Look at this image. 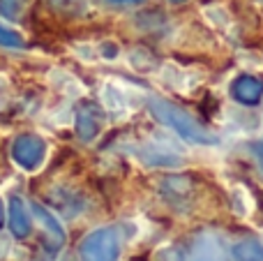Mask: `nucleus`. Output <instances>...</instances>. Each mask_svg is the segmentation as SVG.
Masks as SVG:
<instances>
[{
  "label": "nucleus",
  "instance_id": "nucleus-1",
  "mask_svg": "<svg viewBox=\"0 0 263 261\" xmlns=\"http://www.w3.org/2000/svg\"><path fill=\"white\" fill-rule=\"evenodd\" d=\"M148 106H150V114H153L159 123L171 127L173 132L180 134L185 141L196 143V146H213V143H217V137H215L213 132H208L194 116L182 111L180 106H176L173 102H166V100H162V97H153V100L148 102Z\"/></svg>",
  "mask_w": 263,
  "mask_h": 261
},
{
  "label": "nucleus",
  "instance_id": "nucleus-2",
  "mask_svg": "<svg viewBox=\"0 0 263 261\" xmlns=\"http://www.w3.org/2000/svg\"><path fill=\"white\" fill-rule=\"evenodd\" d=\"M79 261H120V236L116 227L90 231L79 245Z\"/></svg>",
  "mask_w": 263,
  "mask_h": 261
},
{
  "label": "nucleus",
  "instance_id": "nucleus-3",
  "mask_svg": "<svg viewBox=\"0 0 263 261\" xmlns=\"http://www.w3.org/2000/svg\"><path fill=\"white\" fill-rule=\"evenodd\" d=\"M12 155H14V162H16L21 169L37 171L42 166V162H44L46 143L42 141L40 137H35V134H21V137L14 141Z\"/></svg>",
  "mask_w": 263,
  "mask_h": 261
},
{
  "label": "nucleus",
  "instance_id": "nucleus-4",
  "mask_svg": "<svg viewBox=\"0 0 263 261\" xmlns=\"http://www.w3.org/2000/svg\"><path fill=\"white\" fill-rule=\"evenodd\" d=\"M187 261H231V250L227 248L222 236L201 234L192 243V252Z\"/></svg>",
  "mask_w": 263,
  "mask_h": 261
},
{
  "label": "nucleus",
  "instance_id": "nucleus-5",
  "mask_svg": "<svg viewBox=\"0 0 263 261\" xmlns=\"http://www.w3.org/2000/svg\"><path fill=\"white\" fill-rule=\"evenodd\" d=\"M32 215L37 217L42 231H44V245H46V248H49L51 252H55V250L63 248L65 229H63V225H60L58 217H55L51 211H46L42 203H32Z\"/></svg>",
  "mask_w": 263,
  "mask_h": 261
},
{
  "label": "nucleus",
  "instance_id": "nucleus-6",
  "mask_svg": "<svg viewBox=\"0 0 263 261\" xmlns=\"http://www.w3.org/2000/svg\"><path fill=\"white\" fill-rule=\"evenodd\" d=\"M139 160L148 166H180L185 164V157L180 153H176L173 148H168L166 143H143L136 151Z\"/></svg>",
  "mask_w": 263,
  "mask_h": 261
},
{
  "label": "nucleus",
  "instance_id": "nucleus-7",
  "mask_svg": "<svg viewBox=\"0 0 263 261\" xmlns=\"http://www.w3.org/2000/svg\"><path fill=\"white\" fill-rule=\"evenodd\" d=\"M102 125H104V116L100 106L83 104L77 111V134L81 141H92L102 132Z\"/></svg>",
  "mask_w": 263,
  "mask_h": 261
},
{
  "label": "nucleus",
  "instance_id": "nucleus-8",
  "mask_svg": "<svg viewBox=\"0 0 263 261\" xmlns=\"http://www.w3.org/2000/svg\"><path fill=\"white\" fill-rule=\"evenodd\" d=\"M231 92L240 104H247V106L256 104L263 97V81L252 77V74H242V77H238L236 81H233Z\"/></svg>",
  "mask_w": 263,
  "mask_h": 261
},
{
  "label": "nucleus",
  "instance_id": "nucleus-9",
  "mask_svg": "<svg viewBox=\"0 0 263 261\" xmlns=\"http://www.w3.org/2000/svg\"><path fill=\"white\" fill-rule=\"evenodd\" d=\"M9 229H12V234L16 238H28L32 229V220L28 215V208L18 197L9 199Z\"/></svg>",
  "mask_w": 263,
  "mask_h": 261
},
{
  "label": "nucleus",
  "instance_id": "nucleus-10",
  "mask_svg": "<svg viewBox=\"0 0 263 261\" xmlns=\"http://www.w3.org/2000/svg\"><path fill=\"white\" fill-rule=\"evenodd\" d=\"M231 257L233 261H263V245L254 238L240 240V243L233 245Z\"/></svg>",
  "mask_w": 263,
  "mask_h": 261
},
{
  "label": "nucleus",
  "instance_id": "nucleus-11",
  "mask_svg": "<svg viewBox=\"0 0 263 261\" xmlns=\"http://www.w3.org/2000/svg\"><path fill=\"white\" fill-rule=\"evenodd\" d=\"M231 208H233V213H236V215H240V217H245L247 213L252 211V199H250V194H247L242 188L233 190V194H231Z\"/></svg>",
  "mask_w": 263,
  "mask_h": 261
},
{
  "label": "nucleus",
  "instance_id": "nucleus-12",
  "mask_svg": "<svg viewBox=\"0 0 263 261\" xmlns=\"http://www.w3.org/2000/svg\"><path fill=\"white\" fill-rule=\"evenodd\" d=\"M0 44H5V46H23V40L16 35V32L0 28Z\"/></svg>",
  "mask_w": 263,
  "mask_h": 261
},
{
  "label": "nucleus",
  "instance_id": "nucleus-13",
  "mask_svg": "<svg viewBox=\"0 0 263 261\" xmlns=\"http://www.w3.org/2000/svg\"><path fill=\"white\" fill-rule=\"evenodd\" d=\"M102 53H104V58H116V46L114 44H102Z\"/></svg>",
  "mask_w": 263,
  "mask_h": 261
},
{
  "label": "nucleus",
  "instance_id": "nucleus-14",
  "mask_svg": "<svg viewBox=\"0 0 263 261\" xmlns=\"http://www.w3.org/2000/svg\"><path fill=\"white\" fill-rule=\"evenodd\" d=\"M252 151H254V155L259 157V162L263 164V141H256L254 146H252Z\"/></svg>",
  "mask_w": 263,
  "mask_h": 261
},
{
  "label": "nucleus",
  "instance_id": "nucleus-15",
  "mask_svg": "<svg viewBox=\"0 0 263 261\" xmlns=\"http://www.w3.org/2000/svg\"><path fill=\"white\" fill-rule=\"evenodd\" d=\"M3 222H5V206H3V201H0V227H3Z\"/></svg>",
  "mask_w": 263,
  "mask_h": 261
},
{
  "label": "nucleus",
  "instance_id": "nucleus-16",
  "mask_svg": "<svg viewBox=\"0 0 263 261\" xmlns=\"http://www.w3.org/2000/svg\"><path fill=\"white\" fill-rule=\"evenodd\" d=\"M114 3H134V0H114Z\"/></svg>",
  "mask_w": 263,
  "mask_h": 261
},
{
  "label": "nucleus",
  "instance_id": "nucleus-17",
  "mask_svg": "<svg viewBox=\"0 0 263 261\" xmlns=\"http://www.w3.org/2000/svg\"><path fill=\"white\" fill-rule=\"evenodd\" d=\"M173 3H185V0H173Z\"/></svg>",
  "mask_w": 263,
  "mask_h": 261
}]
</instances>
